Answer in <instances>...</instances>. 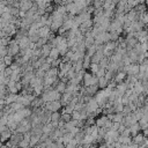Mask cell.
<instances>
[{"label":"cell","mask_w":148,"mask_h":148,"mask_svg":"<svg viewBox=\"0 0 148 148\" xmlns=\"http://www.w3.org/2000/svg\"><path fill=\"white\" fill-rule=\"evenodd\" d=\"M7 50H8V54H10L13 57L17 56V53L20 52V46H18V43L15 38L9 40V43L7 45Z\"/></svg>","instance_id":"2"},{"label":"cell","mask_w":148,"mask_h":148,"mask_svg":"<svg viewBox=\"0 0 148 148\" xmlns=\"http://www.w3.org/2000/svg\"><path fill=\"white\" fill-rule=\"evenodd\" d=\"M71 118H72V114H71V113H66V112H64V114H62V119H64L65 121H69Z\"/></svg>","instance_id":"17"},{"label":"cell","mask_w":148,"mask_h":148,"mask_svg":"<svg viewBox=\"0 0 148 148\" xmlns=\"http://www.w3.org/2000/svg\"><path fill=\"white\" fill-rule=\"evenodd\" d=\"M56 90L57 91H59V92H65V90H66V84L64 83V82H59V84L57 86V88H56Z\"/></svg>","instance_id":"13"},{"label":"cell","mask_w":148,"mask_h":148,"mask_svg":"<svg viewBox=\"0 0 148 148\" xmlns=\"http://www.w3.org/2000/svg\"><path fill=\"white\" fill-rule=\"evenodd\" d=\"M0 37H5V34H3L2 28H0Z\"/></svg>","instance_id":"18"},{"label":"cell","mask_w":148,"mask_h":148,"mask_svg":"<svg viewBox=\"0 0 148 148\" xmlns=\"http://www.w3.org/2000/svg\"><path fill=\"white\" fill-rule=\"evenodd\" d=\"M98 109V103L96 102V99H90L88 103H87V111L89 112H94Z\"/></svg>","instance_id":"8"},{"label":"cell","mask_w":148,"mask_h":148,"mask_svg":"<svg viewBox=\"0 0 148 148\" xmlns=\"http://www.w3.org/2000/svg\"><path fill=\"white\" fill-rule=\"evenodd\" d=\"M34 5V1L32 0H27V1H21L20 2V9L21 10H24V12H28Z\"/></svg>","instance_id":"7"},{"label":"cell","mask_w":148,"mask_h":148,"mask_svg":"<svg viewBox=\"0 0 148 148\" xmlns=\"http://www.w3.org/2000/svg\"><path fill=\"white\" fill-rule=\"evenodd\" d=\"M98 86L101 87V88H105L106 87V83H108V80L104 77V76H101V77H98Z\"/></svg>","instance_id":"11"},{"label":"cell","mask_w":148,"mask_h":148,"mask_svg":"<svg viewBox=\"0 0 148 148\" xmlns=\"http://www.w3.org/2000/svg\"><path fill=\"white\" fill-rule=\"evenodd\" d=\"M124 77H125V73H124V72H120V73H118V74L116 75V81L119 82V81L124 80Z\"/></svg>","instance_id":"16"},{"label":"cell","mask_w":148,"mask_h":148,"mask_svg":"<svg viewBox=\"0 0 148 148\" xmlns=\"http://www.w3.org/2000/svg\"><path fill=\"white\" fill-rule=\"evenodd\" d=\"M17 97H18V95H17V94L8 92V94H7V96L5 97V104H6V105H8V104H12V103L16 102V101H17Z\"/></svg>","instance_id":"6"},{"label":"cell","mask_w":148,"mask_h":148,"mask_svg":"<svg viewBox=\"0 0 148 148\" xmlns=\"http://www.w3.org/2000/svg\"><path fill=\"white\" fill-rule=\"evenodd\" d=\"M102 1H104V0H102Z\"/></svg>","instance_id":"19"},{"label":"cell","mask_w":148,"mask_h":148,"mask_svg":"<svg viewBox=\"0 0 148 148\" xmlns=\"http://www.w3.org/2000/svg\"><path fill=\"white\" fill-rule=\"evenodd\" d=\"M59 118H60V116H59V113H57V112H53V113L51 114V120H52L53 123H58V121H59Z\"/></svg>","instance_id":"15"},{"label":"cell","mask_w":148,"mask_h":148,"mask_svg":"<svg viewBox=\"0 0 148 148\" xmlns=\"http://www.w3.org/2000/svg\"><path fill=\"white\" fill-rule=\"evenodd\" d=\"M59 54H60L59 50L57 47H52L51 51H50V53H49V58H51V59H58L59 58Z\"/></svg>","instance_id":"9"},{"label":"cell","mask_w":148,"mask_h":148,"mask_svg":"<svg viewBox=\"0 0 148 148\" xmlns=\"http://www.w3.org/2000/svg\"><path fill=\"white\" fill-rule=\"evenodd\" d=\"M2 60H3V62H5L6 66H10V65L13 64V56H10V54H6V56L2 58Z\"/></svg>","instance_id":"10"},{"label":"cell","mask_w":148,"mask_h":148,"mask_svg":"<svg viewBox=\"0 0 148 148\" xmlns=\"http://www.w3.org/2000/svg\"><path fill=\"white\" fill-rule=\"evenodd\" d=\"M12 131L8 128V126H7V128H5L3 131H1L0 132V141L1 142H6V141H8L9 140V138H10V135H12Z\"/></svg>","instance_id":"5"},{"label":"cell","mask_w":148,"mask_h":148,"mask_svg":"<svg viewBox=\"0 0 148 148\" xmlns=\"http://www.w3.org/2000/svg\"><path fill=\"white\" fill-rule=\"evenodd\" d=\"M37 34H38V36L42 37V38H47V37L50 36V34H51V29H50L49 25H43V27H40V28L38 29Z\"/></svg>","instance_id":"3"},{"label":"cell","mask_w":148,"mask_h":148,"mask_svg":"<svg viewBox=\"0 0 148 148\" xmlns=\"http://www.w3.org/2000/svg\"><path fill=\"white\" fill-rule=\"evenodd\" d=\"M90 65H91V66H90V71H91V72L95 74V73L98 71V68H99V65H98V64H95V62H91Z\"/></svg>","instance_id":"14"},{"label":"cell","mask_w":148,"mask_h":148,"mask_svg":"<svg viewBox=\"0 0 148 148\" xmlns=\"http://www.w3.org/2000/svg\"><path fill=\"white\" fill-rule=\"evenodd\" d=\"M60 98V92L57 90H51V91H46L43 94L42 99L44 102H52V101H58Z\"/></svg>","instance_id":"1"},{"label":"cell","mask_w":148,"mask_h":148,"mask_svg":"<svg viewBox=\"0 0 148 148\" xmlns=\"http://www.w3.org/2000/svg\"><path fill=\"white\" fill-rule=\"evenodd\" d=\"M106 121H108V118L106 117H102V118H98L97 119V126L98 127H104L105 126V124H106Z\"/></svg>","instance_id":"12"},{"label":"cell","mask_w":148,"mask_h":148,"mask_svg":"<svg viewBox=\"0 0 148 148\" xmlns=\"http://www.w3.org/2000/svg\"><path fill=\"white\" fill-rule=\"evenodd\" d=\"M60 108H61V103L59 102V99H58V101H52V102H47V103H46V109L50 110V111L56 112V111H58Z\"/></svg>","instance_id":"4"}]
</instances>
